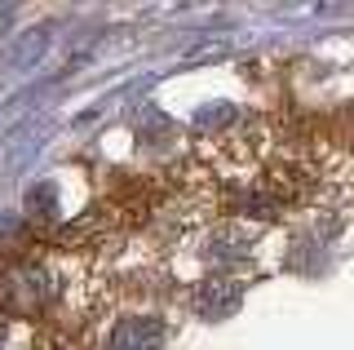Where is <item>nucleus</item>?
<instances>
[{
	"mask_svg": "<svg viewBox=\"0 0 354 350\" xmlns=\"http://www.w3.org/2000/svg\"><path fill=\"white\" fill-rule=\"evenodd\" d=\"M315 200L332 204L354 222V138L315 142Z\"/></svg>",
	"mask_w": 354,
	"mask_h": 350,
	"instance_id": "1",
	"label": "nucleus"
}]
</instances>
